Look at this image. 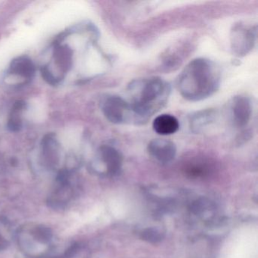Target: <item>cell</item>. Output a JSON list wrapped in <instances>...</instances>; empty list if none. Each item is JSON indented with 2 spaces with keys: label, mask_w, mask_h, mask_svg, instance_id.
I'll use <instances>...</instances> for the list:
<instances>
[{
  "label": "cell",
  "mask_w": 258,
  "mask_h": 258,
  "mask_svg": "<svg viewBox=\"0 0 258 258\" xmlns=\"http://www.w3.org/2000/svg\"><path fill=\"white\" fill-rule=\"evenodd\" d=\"M221 71L211 60L199 58L192 60L181 72L178 90L188 101L199 102L214 95L220 88Z\"/></svg>",
  "instance_id": "cell-1"
},
{
  "label": "cell",
  "mask_w": 258,
  "mask_h": 258,
  "mask_svg": "<svg viewBox=\"0 0 258 258\" xmlns=\"http://www.w3.org/2000/svg\"><path fill=\"white\" fill-rule=\"evenodd\" d=\"M130 102L137 124L146 123L167 104L171 89L160 78H143L132 81L128 87Z\"/></svg>",
  "instance_id": "cell-2"
},
{
  "label": "cell",
  "mask_w": 258,
  "mask_h": 258,
  "mask_svg": "<svg viewBox=\"0 0 258 258\" xmlns=\"http://www.w3.org/2000/svg\"><path fill=\"white\" fill-rule=\"evenodd\" d=\"M100 108L104 116L111 123L137 124V118L131 104L120 96L106 95L101 100Z\"/></svg>",
  "instance_id": "cell-3"
},
{
  "label": "cell",
  "mask_w": 258,
  "mask_h": 258,
  "mask_svg": "<svg viewBox=\"0 0 258 258\" xmlns=\"http://www.w3.org/2000/svg\"><path fill=\"white\" fill-rule=\"evenodd\" d=\"M256 40V25L238 22L231 30V49L236 56L247 55L253 49Z\"/></svg>",
  "instance_id": "cell-4"
},
{
  "label": "cell",
  "mask_w": 258,
  "mask_h": 258,
  "mask_svg": "<svg viewBox=\"0 0 258 258\" xmlns=\"http://www.w3.org/2000/svg\"><path fill=\"white\" fill-rule=\"evenodd\" d=\"M72 174L68 170L61 171L57 177L56 185L49 197V204L54 208H64L75 196V187L72 184Z\"/></svg>",
  "instance_id": "cell-5"
},
{
  "label": "cell",
  "mask_w": 258,
  "mask_h": 258,
  "mask_svg": "<svg viewBox=\"0 0 258 258\" xmlns=\"http://www.w3.org/2000/svg\"><path fill=\"white\" fill-rule=\"evenodd\" d=\"M96 164L103 169L102 173L109 176H117L121 171L123 155L113 146L103 145L98 149Z\"/></svg>",
  "instance_id": "cell-6"
},
{
  "label": "cell",
  "mask_w": 258,
  "mask_h": 258,
  "mask_svg": "<svg viewBox=\"0 0 258 258\" xmlns=\"http://www.w3.org/2000/svg\"><path fill=\"white\" fill-rule=\"evenodd\" d=\"M229 120L234 126L242 128L247 126L252 114V103L246 96H236L228 104Z\"/></svg>",
  "instance_id": "cell-7"
},
{
  "label": "cell",
  "mask_w": 258,
  "mask_h": 258,
  "mask_svg": "<svg viewBox=\"0 0 258 258\" xmlns=\"http://www.w3.org/2000/svg\"><path fill=\"white\" fill-rule=\"evenodd\" d=\"M36 66L34 61L27 56L22 55L12 61L7 72V78L21 80V85L29 83L35 76Z\"/></svg>",
  "instance_id": "cell-8"
},
{
  "label": "cell",
  "mask_w": 258,
  "mask_h": 258,
  "mask_svg": "<svg viewBox=\"0 0 258 258\" xmlns=\"http://www.w3.org/2000/svg\"><path fill=\"white\" fill-rule=\"evenodd\" d=\"M148 152L157 161L162 164H167L176 157V146L170 140L155 139L148 145Z\"/></svg>",
  "instance_id": "cell-9"
},
{
  "label": "cell",
  "mask_w": 258,
  "mask_h": 258,
  "mask_svg": "<svg viewBox=\"0 0 258 258\" xmlns=\"http://www.w3.org/2000/svg\"><path fill=\"white\" fill-rule=\"evenodd\" d=\"M25 233L26 236H28V238L25 237V239L28 241V244L25 245H38L47 246L51 244L52 241V230L50 228L44 225H34L31 226V227L26 228L25 229ZM25 245H23L25 247Z\"/></svg>",
  "instance_id": "cell-10"
},
{
  "label": "cell",
  "mask_w": 258,
  "mask_h": 258,
  "mask_svg": "<svg viewBox=\"0 0 258 258\" xmlns=\"http://www.w3.org/2000/svg\"><path fill=\"white\" fill-rule=\"evenodd\" d=\"M154 131L161 136H169L177 132L179 120L171 114H163L155 117L152 123Z\"/></svg>",
  "instance_id": "cell-11"
},
{
  "label": "cell",
  "mask_w": 258,
  "mask_h": 258,
  "mask_svg": "<svg viewBox=\"0 0 258 258\" xmlns=\"http://www.w3.org/2000/svg\"><path fill=\"white\" fill-rule=\"evenodd\" d=\"M193 215L197 216L205 221H210L215 215L216 205L207 198L201 197L193 201L189 206Z\"/></svg>",
  "instance_id": "cell-12"
},
{
  "label": "cell",
  "mask_w": 258,
  "mask_h": 258,
  "mask_svg": "<svg viewBox=\"0 0 258 258\" xmlns=\"http://www.w3.org/2000/svg\"><path fill=\"white\" fill-rule=\"evenodd\" d=\"M73 52L66 45L58 44L54 49V61L60 71V78L63 79V75L70 70L72 66Z\"/></svg>",
  "instance_id": "cell-13"
},
{
  "label": "cell",
  "mask_w": 258,
  "mask_h": 258,
  "mask_svg": "<svg viewBox=\"0 0 258 258\" xmlns=\"http://www.w3.org/2000/svg\"><path fill=\"white\" fill-rule=\"evenodd\" d=\"M42 151L45 162L48 167L52 168L58 164L59 160L58 144L54 135H48L43 140Z\"/></svg>",
  "instance_id": "cell-14"
},
{
  "label": "cell",
  "mask_w": 258,
  "mask_h": 258,
  "mask_svg": "<svg viewBox=\"0 0 258 258\" xmlns=\"http://www.w3.org/2000/svg\"><path fill=\"white\" fill-rule=\"evenodd\" d=\"M216 111L207 109L199 111L191 116L189 120V126L194 133H201L205 128L214 123L215 120Z\"/></svg>",
  "instance_id": "cell-15"
},
{
  "label": "cell",
  "mask_w": 258,
  "mask_h": 258,
  "mask_svg": "<svg viewBox=\"0 0 258 258\" xmlns=\"http://www.w3.org/2000/svg\"><path fill=\"white\" fill-rule=\"evenodd\" d=\"M26 102L17 101L15 102L9 117L7 126L12 132H19L23 126V114L26 108Z\"/></svg>",
  "instance_id": "cell-16"
},
{
  "label": "cell",
  "mask_w": 258,
  "mask_h": 258,
  "mask_svg": "<svg viewBox=\"0 0 258 258\" xmlns=\"http://www.w3.org/2000/svg\"><path fill=\"white\" fill-rule=\"evenodd\" d=\"M165 237V230L160 226H151L143 229L141 238L147 242L157 244L161 242Z\"/></svg>",
  "instance_id": "cell-17"
},
{
  "label": "cell",
  "mask_w": 258,
  "mask_h": 258,
  "mask_svg": "<svg viewBox=\"0 0 258 258\" xmlns=\"http://www.w3.org/2000/svg\"><path fill=\"white\" fill-rule=\"evenodd\" d=\"M90 251L87 246L80 243L72 244L60 256L54 258H90Z\"/></svg>",
  "instance_id": "cell-18"
},
{
  "label": "cell",
  "mask_w": 258,
  "mask_h": 258,
  "mask_svg": "<svg viewBox=\"0 0 258 258\" xmlns=\"http://www.w3.org/2000/svg\"><path fill=\"white\" fill-rule=\"evenodd\" d=\"M10 225L7 221L0 220V251L6 250L10 244Z\"/></svg>",
  "instance_id": "cell-19"
},
{
  "label": "cell",
  "mask_w": 258,
  "mask_h": 258,
  "mask_svg": "<svg viewBox=\"0 0 258 258\" xmlns=\"http://www.w3.org/2000/svg\"><path fill=\"white\" fill-rule=\"evenodd\" d=\"M208 168L205 164L196 163L194 164H189L185 167V173L191 177H203L208 173Z\"/></svg>",
  "instance_id": "cell-20"
}]
</instances>
